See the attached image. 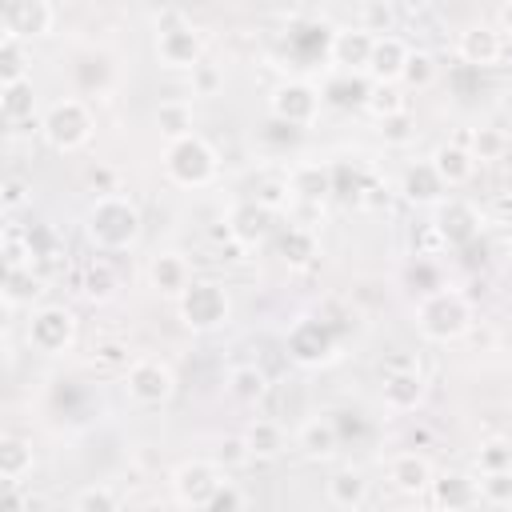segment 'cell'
Segmentation results:
<instances>
[{
  "label": "cell",
  "instance_id": "d6a6232c",
  "mask_svg": "<svg viewBox=\"0 0 512 512\" xmlns=\"http://www.w3.org/2000/svg\"><path fill=\"white\" fill-rule=\"evenodd\" d=\"M364 108H368L376 120H384V116L408 112V100L400 96V88H396V84H372V88H368V96H364Z\"/></svg>",
  "mask_w": 512,
  "mask_h": 512
},
{
  "label": "cell",
  "instance_id": "ac0fdd59",
  "mask_svg": "<svg viewBox=\"0 0 512 512\" xmlns=\"http://www.w3.org/2000/svg\"><path fill=\"white\" fill-rule=\"evenodd\" d=\"M504 56V36L488 24H472L468 32H460V60L472 68H492Z\"/></svg>",
  "mask_w": 512,
  "mask_h": 512
},
{
  "label": "cell",
  "instance_id": "7c38bea8",
  "mask_svg": "<svg viewBox=\"0 0 512 512\" xmlns=\"http://www.w3.org/2000/svg\"><path fill=\"white\" fill-rule=\"evenodd\" d=\"M156 56H160L164 68H184V72H192V68L204 60V40H200V32L188 28V24H168V28L156 32Z\"/></svg>",
  "mask_w": 512,
  "mask_h": 512
},
{
  "label": "cell",
  "instance_id": "d590c367",
  "mask_svg": "<svg viewBox=\"0 0 512 512\" xmlns=\"http://www.w3.org/2000/svg\"><path fill=\"white\" fill-rule=\"evenodd\" d=\"M396 0H364L360 4V28H368L372 36H384V32H392V24H396Z\"/></svg>",
  "mask_w": 512,
  "mask_h": 512
},
{
  "label": "cell",
  "instance_id": "681fc988",
  "mask_svg": "<svg viewBox=\"0 0 512 512\" xmlns=\"http://www.w3.org/2000/svg\"><path fill=\"white\" fill-rule=\"evenodd\" d=\"M24 200H28V184H24L20 176H8V180H4V208L12 212V208H20Z\"/></svg>",
  "mask_w": 512,
  "mask_h": 512
},
{
  "label": "cell",
  "instance_id": "7a4b0ae2",
  "mask_svg": "<svg viewBox=\"0 0 512 512\" xmlns=\"http://www.w3.org/2000/svg\"><path fill=\"white\" fill-rule=\"evenodd\" d=\"M416 328L428 336V340H456L472 328V304L464 292L456 288H432L420 296L416 304Z\"/></svg>",
  "mask_w": 512,
  "mask_h": 512
},
{
  "label": "cell",
  "instance_id": "c3c4849f",
  "mask_svg": "<svg viewBox=\"0 0 512 512\" xmlns=\"http://www.w3.org/2000/svg\"><path fill=\"white\" fill-rule=\"evenodd\" d=\"M288 196H292V184H288V180H264V184H260V192H256V200H260V204H268L272 212H276Z\"/></svg>",
  "mask_w": 512,
  "mask_h": 512
},
{
  "label": "cell",
  "instance_id": "60d3db41",
  "mask_svg": "<svg viewBox=\"0 0 512 512\" xmlns=\"http://www.w3.org/2000/svg\"><path fill=\"white\" fill-rule=\"evenodd\" d=\"M480 500L508 508V504H512V468H496V472H484V476H480Z\"/></svg>",
  "mask_w": 512,
  "mask_h": 512
},
{
  "label": "cell",
  "instance_id": "bcb514c9",
  "mask_svg": "<svg viewBox=\"0 0 512 512\" xmlns=\"http://www.w3.org/2000/svg\"><path fill=\"white\" fill-rule=\"evenodd\" d=\"M220 84H224V76H220L216 64H204V60H200V64L192 68V96H216Z\"/></svg>",
  "mask_w": 512,
  "mask_h": 512
},
{
  "label": "cell",
  "instance_id": "d4e9b609",
  "mask_svg": "<svg viewBox=\"0 0 512 512\" xmlns=\"http://www.w3.org/2000/svg\"><path fill=\"white\" fill-rule=\"evenodd\" d=\"M288 184H292V196H296V200L320 204L328 192H336V172L324 168V164H300V168H292Z\"/></svg>",
  "mask_w": 512,
  "mask_h": 512
},
{
  "label": "cell",
  "instance_id": "7bdbcfd3",
  "mask_svg": "<svg viewBox=\"0 0 512 512\" xmlns=\"http://www.w3.org/2000/svg\"><path fill=\"white\" fill-rule=\"evenodd\" d=\"M280 252H284L288 264H308L316 256V240H312L308 228H288V236L280 240Z\"/></svg>",
  "mask_w": 512,
  "mask_h": 512
},
{
  "label": "cell",
  "instance_id": "f546056e",
  "mask_svg": "<svg viewBox=\"0 0 512 512\" xmlns=\"http://www.w3.org/2000/svg\"><path fill=\"white\" fill-rule=\"evenodd\" d=\"M228 392H232L240 404H256V400H264V392H268V376H264L256 364H236V368L228 372Z\"/></svg>",
  "mask_w": 512,
  "mask_h": 512
},
{
  "label": "cell",
  "instance_id": "8fae6325",
  "mask_svg": "<svg viewBox=\"0 0 512 512\" xmlns=\"http://www.w3.org/2000/svg\"><path fill=\"white\" fill-rule=\"evenodd\" d=\"M272 116L288 128H308L320 116V92L304 80H288L272 92Z\"/></svg>",
  "mask_w": 512,
  "mask_h": 512
},
{
  "label": "cell",
  "instance_id": "7dc6e473",
  "mask_svg": "<svg viewBox=\"0 0 512 512\" xmlns=\"http://www.w3.org/2000/svg\"><path fill=\"white\" fill-rule=\"evenodd\" d=\"M380 136H384V144H404V140L412 136V116H408V112L384 116V120H380Z\"/></svg>",
  "mask_w": 512,
  "mask_h": 512
},
{
  "label": "cell",
  "instance_id": "5bb4252c",
  "mask_svg": "<svg viewBox=\"0 0 512 512\" xmlns=\"http://www.w3.org/2000/svg\"><path fill=\"white\" fill-rule=\"evenodd\" d=\"M424 392H428V384H424L416 364H396L384 376V388H380V396H384V404L392 412H416L424 404Z\"/></svg>",
  "mask_w": 512,
  "mask_h": 512
},
{
  "label": "cell",
  "instance_id": "4fadbf2b",
  "mask_svg": "<svg viewBox=\"0 0 512 512\" xmlns=\"http://www.w3.org/2000/svg\"><path fill=\"white\" fill-rule=\"evenodd\" d=\"M52 4L48 0H4V36L16 40H40L52 32Z\"/></svg>",
  "mask_w": 512,
  "mask_h": 512
},
{
  "label": "cell",
  "instance_id": "277c9868",
  "mask_svg": "<svg viewBox=\"0 0 512 512\" xmlns=\"http://www.w3.org/2000/svg\"><path fill=\"white\" fill-rule=\"evenodd\" d=\"M40 132L56 152H76L92 140V112L80 96H64L44 112Z\"/></svg>",
  "mask_w": 512,
  "mask_h": 512
},
{
  "label": "cell",
  "instance_id": "6da1fadb",
  "mask_svg": "<svg viewBox=\"0 0 512 512\" xmlns=\"http://www.w3.org/2000/svg\"><path fill=\"white\" fill-rule=\"evenodd\" d=\"M84 232L100 252H124L140 240V208L128 196H116V192L96 196V204L88 208Z\"/></svg>",
  "mask_w": 512,
  "mask_h": 512
},
{
  "label": "cell",
  "instance_id": "4316f807",
  "mask_svg": "<svg viewBox=\"0 0 512 512\" xmlns=\"http://www.w3.org/2000/svg\"><path fill=\"white\" fill-rule=\"evenodd\" d=\"M44 292V280L32 272V264L24 268H4V308H28L36 296Z\"/></svg>",
  "mask_w": 512,
  "mask_h": 512
},
{
  "label": "cell",
  "instance_id": "1f68e13d",
  "mask_svg": "<svg viewBox=\"0 0 512 512\" xmlns=\"http://www.w3.org/2000/svg\"><path fill=\"white\" fill-rule=\"evenodd\" d=\"M156 128L168 136V140H180L192 132V104L188 100H164L156 108Z\"/></svg>",
  "mask_w": 512,
  "mask_h": 512
},
{
  "label": "cell",
  "instance_id": "ba28073f",
  "mask_svg": "<svg viewBox=\"0 0 512 512\" xmlns=\"http://www.w3.org/2000/svg\"><path fill=\"white\" fill-rule=\"evenodd\" d=\"M288 356L304 368H316V364H328L336 356V336L324 320L316 316H300L292 328H288Z\"/></svg>",
  "mask_w": 512,
  "mask_h": 512
},
{
  "label": "cell",
  "instance_id": "d6986e66",
  "mask_svg": "<svg viewBox=\"0 0 512 512\" xmlns=\"http://www.w3.org/2000/svg\"><path fill=\"white\" fill-rule=\"evenodd\" d=\"M444 192H448V184L440 180V172L432 168V160L412 164V168L400 176V196H404L408 204L428 208V204H440V200H444Z\"/></svg>",
  "mask_w": 512,
  "mask_h": 512
},
{
  "label": "cell",
  "instance_id": "2e32d148",
  "mask_svg": "<svg viewBox=\"0 0 512 512\" xmlns=\"http://www.w3.org/2000/svg\"><path fill=\"white\" fill-rule=\"evenodd\" d=\"M408 44L400 40V36H392V32H384V36H376V44H372V56H368V76H372V84H396L400 80V72H404V64H408Z\"/></svg>",
  "mask_w": 512,
  "mask_h": 512
},
{
  "label": "cell",
  "instance_id": "74e56055",
  "mask_svg": "<svg viewBox=\"0 0 512 512\" xmlns=\"http://www.w3.org/2000/svg\"><path fill=\"white\" fill-rule=\"evenodd\" d=\"M0 112H4L8 120H24V116H32V80H12V84H4Z\"/></svg>",
  "mask_w": 512,
  "mask_h": 512
},
{
  "label": "cell",
  "instance_id": "b9f144b4",
  "mask_svg": "<svg viewBox=\"0 0 512 512\" xmlns=\"http://www.w3.org/2000/svg\"><path fill=\"white\" fill-rule=\"evenodd\" d=\"M476 468H480V472H496V468H512V440H500V436H492V440H484V444L476 448Z\"/></svg>",
  "mask_w": 512,
  "mask_h": 512
},
{
  "label": "cell",
  "instance_id": "f6af8a7d",
  "mask_svg": "<svg viewBox=\"0 0 512 512\" xmlns=\"http://www.w3.org/2000/svg\"><path fill=\"white\" fill-rule=\"evenodd\" d=\"M236 508H248V492L236 480H220L208 500V512H236Z\"/></svg>",
  "mask_w": 512,
  "mask_h": 512
},
{
  "label": "cell",
  "instance_id": "db71d44e",
  "mask_svg": "<svg viewBox=\"0 0 512 512\" xmlns=\"http://www.w3.org/2000/svg\"><path fill=\"white\" fill-rule=\"evenodd\" d=\"M508 508H512V504H508Z\"/></svg>",
  "mask_w": 512,
  "mask_h": 512
},
{
  "label": "cell",
  "instance_id": "ffe728a7",
  "mask_svg": "<svg viewBox=\"0 0 512 512\" xmlns=\"http://www.w3.org/2000/svg\"><path fill=\"white\" fill-rule=\"evenodd\" d=\"M388 480L396 492H408V496H420L432 488V464L420 456V452H400L388 460Z\"/></svg>",
  "mask_w": 512,
  "mask_h": 512
},
{
  "label": "cell",
  "instance_id": "603a6c76",
  "mask_svg": "<svg viewBox=\"0 0 512 512\" xmlns=\"http://www.w3.org/2000/svg\"><path fill=\"white\" fill-rule=\"evenodd\" d=\"M432 500L448 512L456 508H476L480 504V480L464 476V472H448V476H432Z\"/></svg>",
  "mask_w": 512,
  "mask_h": 512
},
{
  "label": "cell",
  "instance_id": "30bf717a",
  "mask_svg": "<svg viewBox=\"0 0 512 512\" xmlns=\"http://www.w3.org/2000/svg\"><path fill=\"white\" fill-rule=\"evenodd\" d=\"M436 232L444 236L448 248H468L476 236H480V208L472 200H460V196H448L436 204Z\"/></svg>",
  "mask_w": 512,
  "mask_h": 512
},
{
  "label": "cell",
  "instance_id": "f907efd6",
  "mask_svg": "<svg viewBox=\"0 0 512 512\" xmlns=\"http://www.w3.org/2000/svg\"><path fill=\"white\" fill-rule=\"evenodd\" d=\"M432 0H396V8L404 12V16H416V12H424Z\"/></svg>",
  "mask_w": 512,
  "mask_h": 512
},
{
  "label": "cell",
  "instance_id": "52a82bcc",
  "mask_svg": "<svg viewBox=\"0 0 512 512\" xmlns=\"http://www.w3.org/2000/svg\"><path fill=\"white\" fill-rule=\"evenodd\" d=\"M124 388H128V396H132L136 404L156 408V404H168V400H172V392H176V372H172L164 360L144 356V360H136V364L124 372Z\"/></svg>",
  "mask_w": 512,
  "mask_h": 512
},
{
  "label": "cell",
  "instance_id": "3957f363",
  "mask_svg": "<svg viewBox=\"0 0 512 512\" xmlns=\"http://www.w3.org/2000/svg\"><path fill=\"white\" fill-rule=\"evenodd\" d=\"M164 172H168V180L180 184V188H204V184L216 180L220 156H216V148H212L204 136L188 132V136H180V140H168Z\"/></svg>",
  "mask_w": 512,
  "mask_h": 512
},
{
  "label": "cell",
  "instance_id": "f35d334b",
  "mask_svg": "<svg viewBox=\"0 0 512 512\" xmlns=\"http://www.w3.org/2000/svg\"><path fill=\"white\" fill-rule=\"evenodd\" d=\"M0 256H4V268H24V264H32V256H36L32 236H24L20 228H8L4 240H0Z\"/></svg>",
  "mask_w": 512,
  "mask_h": 512
},
{
  "label": "cell",
  "instance_id": "5b68a950",
  "mask_svg": "<svg viewBox=\"0 0 512 512\" xmlns=\"http://www.w3.org/2000/svg\"><path fill=\"white\" fill-rule=\"evenodd\" d=\"M176 304H180L184 328H192V332H212V328L228 324V316H232V300H228L224 284H216V280H192Z\"/></svg>",
  "mask_w": 512,
  "mask_h": 512
},
{
  "label": "cell",
  "instance_id": "ab89813d",
  "mask_svg": "<svg viewBox=\"0 0 512 512\" xmlns=\"http://www.w3.org/2000/svg\"><path fill=\"white\" fill-rule=\"evenodd\" d=\"M72 508L76 512H112V508H120V496L108 484H88L72 496Z\"/></svg>",
  "mask_w": 512,
  "mask_h": 512
},
{
  "label": "cell",
  "instance_id": "9c48e42d",
  "mask_svg": "<svg viewBox=\"0 0 512 512\" xmlns=\"http://www.w3.org/2000/svg\"><path fill=\"white\" fill-rule=\"evenodd\" d=\"M220 480H224V468L216 460H184L172 472V492L184 508H208Z\"/></svg>",
  "mask_w": 512,
  "mask_h": 512
},
{
  "label": "cell",
  "instance_id": "8992f818",
  "mask_svg": "<svg viewBox=\"0 0 512 512\" xmlns=\"http://www.w3.org/2000/svg\"><path fill=\"white\" fill-rule=\"evenodd\" d=\"M76 340V312L64 304H44L28 316V344L40 356H60Z\"/></svg>",
  "mask_w": 512,
  "mask_h": 512
},
{
  "label": "cell",
  "instance_id": "cb8c5ba5",
  "mask_svg": "<svg viewBox=\"0 0 512 512\" xmlns=\"http://www.w3.org/2000/svg\"><path fill=\"white\" fill-rule=\"evenodd\" d=\"M428 160H432V168L440 172V180H444L448 188L468 184V180H472V172H476V156H472L464 144H440Z\"/></svg>",
  "mask_w": 512,
  "mask_h": 512
},
{
  "label": "cell",
  "instance_id": "484cf974",
  "mask_svg": "<svg viewBox=\"0 0 512 512\" xmlns=\"http://www.w3.org/2000/svg\"><path fill=\"white\" fill-rule=\"evenodd\" d=\"M328 504L332 508H344V512H356L368 504V480L356 472V468H340L328 476Z\"/></svg>",
  "mask_w": 512,
  "mask_h": 512
},
{
  "label": "cell",
  "instance_id": "ee69618b",
  "mask_svg": "<svg viewBox=\"0 0 512 512\" xmlns=\"http://www.w3.org/2000/svg\"><path fill=\"white\" fill-rule=\"evenodd\" d=\"M212 460H216V464L228 472V468H240V464H248V460H252V448H248V440H244V436H224V440L216 444Z\"/></svg>",
  "mask_w": 512,
  "mask_h": 512
},
{
  "label": "cell",
  "instance_id": "e575fe53",
  "mask_svg": "<svg viewBox=\"0 0 512 512\" xmlns=\"http://www.w3.org/2000/svg\"><path fill=\"white\" fill-rule=\"evenodd\" d=\"M112 292H116V272L104 260H92L84 268V296L92 304H104V300H112Z\"/></svg>",
  "mask_w": 512,
  "mask_h": 512
},
{
  "label": "cell",
  "instance_id": "7402d4cb",
  "mask_svg": "<svg viewBox=\"0 0 512 512\" xmlns=\"http://www.w3.org/2000/svg\"><path fill=\"white\" fill-rule=\"evenodd\" d=\"M296 444H300L312 460H328V456H336V452H340V428H336V420H332V416H312V420H304V424H300Z\"/></svg>",
  "mask_w": 512,
  "mask_h": 512
},
{
  "label": "cell",
  "instance_id": "f1b7e54d",
  "mask_svg": "<svg viewBox=\"0 0 512 512\" xmlns=\"http://www.w3.org/2000/svg\"><path fill=\"white\" fill-rule=\"evenodd\" d=\"M244 440H248V448H252L256 460H272V456L284 452V428H280V420H268V416L252 420L244 428Z\"/></svg>",
  "mask_w": 512,
  "mask_h": 512
},
{
  "label": "cell",
  "instance_id": "9a60e30c",
  "mask_svg": "<svg viewBox=\"0 0 512 512\" xmlns=\"http://www.w3.org/2000/svg\"><path fill=\"white\" fill-rule=\"evenodd\" d=\"M268 224H272V208L260 204V200H240V204H232V212H228V236H232L240 248H256V244L268 236Z\"/></svg>",
  "mask_w": 512,
  "mask_h": 512
},
{
  "label": "cell",
  "instance_id": "f5cc1de1",
  "mask_svg": "<svg viewBox=\"0 0 512 512\" xmlns=\"http://www.w3.org/2000/svg\"><path fill=\"white\" fill-rule=\"evenodd\" d=\"M504 192H508V196H512V172H508V180H504Z\"/></svg>",
  "mask_w": 512,
  "mask_h": 512
},
{
  "label": "cell",
  "instance_id": "44dd1931",
  "mask_svg": "<svg viewBox=\"0 0 512 512\" xmlns=\"http://www.w3.org/2000/svg\"><path fill=\"white\" fill-rule=\"evenodd\" d=\"M372 44H376V36L368 28H344V32L332 36V60L344 72H364L368 56H372Z\"/></svg>",
  "mask_w": 512,
  "mask_h": 512
},
{
  "label": "cell",
  "instance_id": "8d00e7d4",
  "mask_svg": "<svg viewBox=\"0 0 512 512\" xmlns=\"http://www.w3.org/2000/svg\"><path fill=\"white\" fill-rule=\"evenodd\" d=\"M432 80H436V60L428 52H408V64L400 72V84L412 88V92H424V88H432Z\"/></svg>",
  "mask_w": 512,
  "mask_h": 512
},
{
  "label": "cell",
  "instance_id": "836d02e7",
  "mask_svg": "<svg viewBox=\"0 0 512 512\" xmlns=\"http://www.w3.org/2000/svg\"><path fill=\"white\" fill-rule=\"evenodd\" d=\"M468 152H472L476 160H500V156L508 152V136H504L500 128H492V124L472 128V132H468Z\"/></svg>",
  "mask_w": 512,
  "mask_h": 512
},
{
  "label": "cell",
  "instance_id": "816d5d0a",
  "mask_svg": "<svg viewBox=\"0 0 512 512\" xmlns=\"http://www.w3.org/2000/svg\"><path fill=\"white\" fill-rule=\"evenodd\" d=\"M500 32H508V36H512V0L500 8Z\"/></svg>",
  "mask_w": 512,
  "mask_h": 512
},
{
  "label": "cell",
  "instance_id": "83f0119b",
  "mask_svg": "<svg viewBox=\"0 0 512 512\" xmlns=\"http://www.w3.org/2000/svg\"><path fill=\"white\" fill-rule=\"evenodd\" d=\"M32 444L24 440V436H0V476H4V484H20L28 472H32Z\"/></svg>",
  "mask_w": 512,
  "mask_h": 512
},
{
  "label": "cell",
  "instance_id": "4dcf8cb0",
  "mask_svg": "<svg viewBox=\"0 0 512 512\" xmlns=\"http://www.w3.org/2000/svg\"><path fill=\"white\" fill-rule=\"evenodd\" d=\"M28 40H16V36H4L0 40V84H12V80H28L32 72V60L24 52Z\"/></svg>",
  "mask_w": 512,
  "mask_h": 512
},
{
  "label": "cell",
  "instance_id": "e0dca14e",
  "mask_svg": "<svg viewBox=\"0 0 512 512\" xmlns=\"http://www.w3.org/2000/svg\"><path fill=\"white\" fill-rule=\"evenodd\" d=\"M148 284H152L160 296L180 300L184 288L192 284V264H188V256H180V252H156L152 264H148Z\"/></svg>",
  "mask_w": 512,
  "mask_h": 512
}]
</instances>
